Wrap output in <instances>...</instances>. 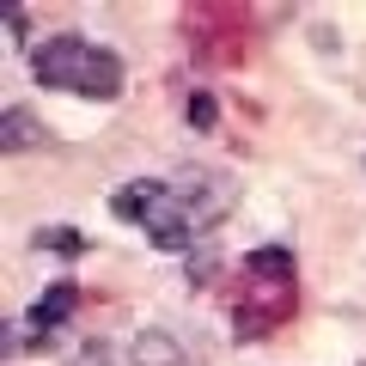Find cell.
Listing matches in <instances>:
<instances>
[{"mask_svg": "<svg viewBox=\"0 0 366 366\" xmlns=\"http://www.w3.org/2000/svg\"><path fill=\"white\" fill-rule=\"evenodd\" d=\"M189 122H196V129H214V98H208V92L189 98Z\"/></svg>", "mask_w": 366, "mask_h": 366, "instance_id": "obj_7", "label": "cell"}, {"mask_svg": "<svg viewBox=\"0 0 366 366\" xmlns=\"http://www.w3.org/2000/svg\"><path fill=\"white\" fill-rule=\"evenodd\" d=\"M37 244H43V250H61V257H79L86 238H79L74 226H49V232H37Z\"/></svg>", "mask_w": 366, "mask_h": 366, "instance_id": "obj_6", "label": "cell"}, {"mask_svg": "<svg viewBox=\"0 0 366 366\" xmlns=\"http://www.w3.org/2000/svg\"><path fill=\"white\" fill-rule=\"evenodd\" d=\"M129 360L134 366H189V360H183V348L165 336V330H141V336L129 342Z\"/></svg>", "mask_w": 366, "mask_h": 366, "instance_id": "obj_5", "label": "cell"}, {"mask_svg": "<svg viewBox=\"0 0 366 366\" xmlns=\"http://www.w3.org/2000/svg\"><path fill=\"white\" fill-rule=\"evenodd\" d=\"M43 141V122L31 117L25 104H13V110H0V153H31V147Z\"/></svg>", "mask_w": 366, "mask_h": 366, "instance_id": "obj_4", "label": "cell"}, {"mask_svg": "<svg viewBox=\"0 0 366 366\" xmlns=\"http://www.w3.org/2000/svg\"><path fill=\"white\" fill-rule=\"evenodd\" d=\"M31 74L55 92H74V98H92V104H110L122 98V55L92 43L86 31H55L49 43L31 49Z\"/></svg>", "mask_w": 366, "mask_h": 366, "instance_id": "obj_1", "label": "cell"}, {"mask_svg": "<svg viewBox=\"0 0 366 366\" xmlns=\"http://www.w3.org/2000/svg\"><path fill=\"white\" fill-rule=\"evenodd\" d=\"M171 189H177V202H183V214H189V226H196V232H208V226L238 202V189H232V177H226V171H189V177H177Z\"/></svg>", "mask_w": 366, "mask_h": 366, "instance_id": "obj_3", "label": "cell"}, {"mask_svg": "<svg viewBox=\"0 0 366 366\" xmlns=\"http://www.w3.org/2000/svg\"><path fill=\"white\" fill-rule=\"evenodd\" d=\"M117 214L134 220L159 250H189L196 244V226H189V214H183V202H177L171 183H129L117 196Z\"/></svg>", "mask_w": 366, "mask_h": 366, "instance_id": "obj_2", "label": "cell"}]
</instances>
